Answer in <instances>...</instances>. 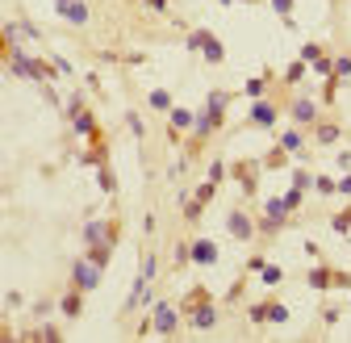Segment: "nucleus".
I'll list each match as a JSON object with an SVG mask.
<instances>
[{"label": "nucleus", "mask_w": 351, "mask_h": 343, "mask_svg": "<svg viewBox=\"0 0 351 343\" xmlns=\"http://www.w3.org/2000/svg\"><path fill=\"white\" fill-rule=\"evenodd\" d=\"M193 260H201V264H213V260H217V251H213V243H205V239H201V243L193 247Z\"/></svg>", "instance_id": "5"}, {"label": "nucleus", "mask_w": 351, "mask_h": 343, "mask_svg": "<svg viewBox=\"0 0 351 343\" xmlns=\"http://www.w3.org/2000/svg\"><path fill=\"white\" fill-rule=\"evenodd\" d=\"M193 46H205V55L213 59V63H217V59H221V46H217V42H213L209 34H197V38H193Z\"/></svg>", "instance_id": "4"}, {"label": "nucleus", "mask_w": 351, "mask_h": 343, "mask_svg": "<svg viewBox=\"0 0 351 343\" xmlns=\"http://www.w3.org/2000/svg\"><path fill=\"white\" fill-rule=\"evenodd\" d=\"M151 105H155V109H168L172 101H168V92H151Z\"/></svg>", "instance_id": "12"}, {"label": "nucleus", "mask_w": 351, "mask_h": 343, "mask_svg": "<svg viewBox=\"0 0 351 343\" xmlns=\"http://www.w3.org/2000/svg\"><path fill=\"white\" fill-rule=\"evenodd\" d=\"M255 121H260V126H272L276 121V113H272V105H255V113H251Z\"/></svg>", "instance_id": "7"}, {"label": "nucleus", "mask_w": 351, "mask_h": 343, "mask_svg": "<svg viewBox=\"0 0 351 343\" xmlns=\"http://www.w3.org/2000/svg\"><path fill=\"white\" fill-rule=\"evenodd\" d=\"M13 67H17V76H25V80H34V76H42V67H38V63H29V59H25L21 50H13Z\"/></svg>", "instance_id": "2"}, {"label": "nucleus", "mask_w": 351, "mask_h": 343, "mask_svg": "<svg viewBox=\"0 0 351 343\" xmlns=\"http://www.w3.org/2000/svg\"><path fill=\"white\" fill-rule=\"evenodd\" d=\"M293 117H297V121H309V117H313V105H309V101H297V105H293Z\"/></svg>", "instance_id": "9"}, {"label": "nucleus", "mask_w": 351, "mask_h": 343, "mask_svg": "<svg viewBox=\"0 0 351 343\" xmlns=\"http://www.w3.org/2000/svg\"><path fill=\"white\" fill-rule=\"evenodd\" d=\"M230 230H234L238 239H247V234H251V226H247V218H243V213H234V218H230Z\"/></svg>", "instance_id": "8"}, {"label": "nucleus", "mask_w": 351, "mask_h": 343, "mask_svg": "<svg viewBox=\"0 0 351 343\" xmlns=\"http://www.w3.org/2000/svg\"><path fill=\"white\" fill-rule=\"evenodd\" d=\"M193 322H197V327H213V310H209V305H205V310H197Z\"/></svg>", "instance_id": "10"}, {"label": "nucleus", "mask_w": 351, "mask_h": 343, "mask_svg": "<svg viewBox=\"0 0 351 343\" xmlns=\"http://www.w3.org/2000/svg\"><path fill=\"white\" fill-rule=\"evenodd\" d=\"M155 327H159V331H172V327H176V314H172L168 305H159V310H155Z\"/></svg>", "instance_id": "6"}, {"label": "nucleus", "mask_w": 351, "mask_h": 343, "mask_svg": "<svg viewBox=\"0 0 351 343\" xmlns=\"http://www.w3.org/2000/svg\"><path fill=\"white\" fill-rule=\"evenodd\" d=\"M76 280H80V289H97V280H101V272H97V260H84V264H76Z\"/></svg>", "instance_id": "1"}, {"label": "nucleus", "mask_w": 351, "mask_h": 343, "mask_svg": "<svg viewBox=\"0 0 351 343\" xmlns=\"http://www.w3.org/2000/svg\"><path fill=\"white\" fill-rule=\"evenodd\" d=\"M284 209H289L284 201H268V218H272V222H280V218H284Z\"/></svg>", "instance_id": "11"}, {"label": "nucleus", "mask_w": 351, "mask_h": 343, "mask_svg": "<svg viewBox=\"0 0 351 343\" xmlns=\"http://www.w3.org/2000/svg\"><path fill=\"white\" fill-rule=\"evenodd\" d=\"M59 13H63V17H71V21H76V25H84V21H88V9H84V5H80V0H67V5H63V9H59Z\"/></svg>", "instance_id": "3"}]
</instances>
